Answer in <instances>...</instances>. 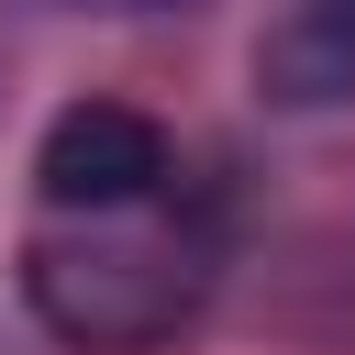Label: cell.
I'll return each instance as SVG.
<instances>
[{
	"instance_id": "3957f363",
	"label": "cell",
	"mask_w": 355,
	"mask_h": 355,
	"mask_svg": "<svg viewBox=\"0 0 355 355\" xmlns=\"http://www.w3.org/2000/svg\"><path fill=\"white\" fill-rule=\"evenodd\" d=\"M255 89L277 111H333L355 100V0H288L255 33Z\"/></svg>"
},
{
	"instance_id": "7a4b0ae2",
	"label": "cell",
	"mask_w": 355,
	"mask_h": 355,
	"mask_svg": "<svg viewBox=\"0 0 355 355\" xmlns=\"http://www.w3.org/2000/svg\"><path fill=\"white\" fill-rule=\"evenodd\" d=\"M178 200V133L133 100H67L33 144V211H155Z\"/></svg>"
},
{
	"instance_id": "277c9868",
	"label": "cell",
	"mask_w": 355,
	"mask_h": 355,
	"mask_svg": "<svg viewBox=\"0 0 355 355\" xmlns=\"http://www.w3.org/2000/svg\"><path fill=\"white\" fill-rule=\"evenodd\" d=\"M78 11H189V0H78Z\"/></svg>"
},
{
	"instance_id": "6da1fadb",
	"label": "cell",
	"mask_w": 355,
	"mask_h": 355,
	"mask_svg": "<svg viewBox=\"0 0 355 355\" xmlns=\"http://www.w3.org/2000/svg\"><path fill=\"white\" fill-rule=\"evenodd\" d=\"M211 277H222V233L189 189L155 200V211H89V222L33 211V233H22V311L78 355L178 344L200 322Z\"/></svg>"
}]
</instances>
